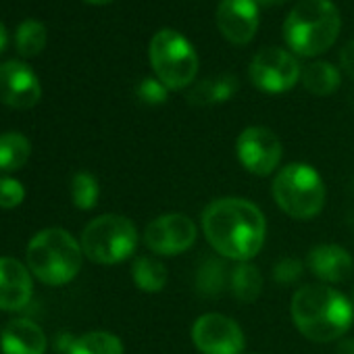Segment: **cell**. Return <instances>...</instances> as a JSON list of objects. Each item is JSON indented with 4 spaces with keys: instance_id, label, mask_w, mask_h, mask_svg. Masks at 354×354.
<instances>
[{
    "instance_id": "f546056e",
    "label": "cell",
    "mask_w": 354,
    "mask_h": 354,
    "mask_svg": "<svg viewBox=\"0 0 354 354\" xmlns=\"http://www.w3.org/2000/svg\"><path fill=\"white\" fill-rule=\"evenodd\" d=\"M337 354H354V337H346L337 346Z\"/></svg>"
},
{
    "instance_id": "5bb4252c",
    "label": "cell",
    "mask_w": 354,
    "mask_h": 354,
    "mask_svg": "<svg viewBox=\"0 0 354 354\" xmlns=\"http://www.w3.org/2000/svg\"><path fill=\"white\" fill-rule=\"evenodd\" d=\"M34 283L28 267L17 259H0V310H21L30 304Z\"/></svg>"
},
{
    "instance_id": "603a6c76",
    "label": "cell",
    "mask_w": 354,
    "mask_h": 354,
    "mask_svg": "<svg viewBox=\"0 0 354 354\" xmlns=\"http://www.w3.org/2000/svg\"><path fill=\"white\" fill-rule=\"evenodd\" d=\"M67 354H123V344L111 331H88L73 339Z\"/></svg>"
},
{
    "instance_id": "4316f807",
    "label": "cell",
    "mask_w": 354,
    "mask_h": 354,
    "mask_svg": "<svg viewBox=\"0 0 354 354\" xmlns=\"http://www.w3.org/2000/svg\"><path fill=\"white\" fill-rule=\"evenodd\" d=\"M26 198V188L13 177H0V209H17Z\"/></svg>"
},
{
    "instance_id": "ac0fdd59",
    "label": "cell",
    "mask_w": 354,
    "mask_h": 354,
    "mask_svg": "<svg viewBox=\"0 0 354 354\" xmlns=\"http://www.w3.org/2000/svg\"><path fill=\"white\" fill-rule=\"evenodd\" d=\"M302 86L315 96H329L339 88V71L327 61H313L302 69Z\"/></svg>"
},
{
    "instance_id": "d6986e66",
    "label": "cell",
    "mask_w": 354,
    "mask_h": 354,
    "mask_svg": "<svg viewBox=\"0 0 354 354\" xmlns=\"http://www.w3.org/2000/svg\"><path fill=\"white\" fill-rule=\"evenodd\" d=\"M230 290L240 302L244 304L254 302L263 292V275L259 267L252 265L250 261L238 263L230 273Z\"/></svg>"
},
{
    "instance_id": "277c9868",
    "label": "cell",
    "mask_w": 354,
    "mask_h": 354,
    "mask_svg": "<svg viewBox=\"0 0 354 354\" xmlns=\"http://www.w3.org/2000/svg\"><path fill=\"white\" fill-rule=\"evenodd\" d=\"M28 269L46 286H65L82 269V244L61 227L38 232L28 244Z\"/></svg>"
},
{
    "instance_id": "2e32d148",
    "label": "cell",
    "mask_w": 354,
    "mask_h": 354,
    "mask_svg": "<svg viewBox=\"0 0 354 354\" xmlns=\"http://www.w3.org/2000/svg\"><path fill=\"white\" fill-rule=\"evenodd\" d=\"M0 350L3 354H44L46 335L38 323L19 317L5 325L0 333Z\"/></svg>"
},
{
    "instance_id": "7a4b0ae2",
    "label": "cell",
    "mask_w": 354,
    "mask_h": 354,
    "mask_svg": "<svg viewBox=\"0 0 354 354\" xmlns=\"http://www.w3.org/2000/svg\"><path fill=\"white\" fill-rule=\"evenodd\" d=\"M290 313L298 331L310 342H333L342 337L354 319L350 300L329 286H302L292 296Z\"/></svg>"
},
{
    "instance_id": "3957f363",
    "label": "cell",
    "mask_w": 354,
    "mask_h": 354,
    "mask_svg": "<svg viewBox=\"0 0 354 354\" xmlns=\"http://www.w3.org/2000/svg\"><path fill=\"white\" fill-rule=\"evenodd\" d=\"M342 19L331 0H300L283 21V40L298 57H319L339 36Z\"/></svg>"
},
{
    "instance_id": "7c38bea8",
    "label": "cell",
    "mask_w": 354,
    "mask_h": 354,
    "mask_svg": "<svg viewBox=\"0 0 354 354\" xmlns=\"http://www.w3.org/2000/svg\"><path fill=\"white\" fill-rule=\"evenodd\" d=\"M42 98V86L32 67L21 61L0 65V102L11 109H32Z\"/></svg>"
},
{
    "instance_id": "f1b7e54d",
    "label": "cell",
    "mask_w": 354,
    "mask_h": 354,
    "mask_svg": "<svg viewBox=\"0 0 354 354\" xmlns=\"http://www.w3.org/2000/svg\"><path fill=\"white\" fill-rule=\"evenodd\" d=\"M339 67L348 77L354 80V40L346 42L344 48L339 50Z\"/></svg>"
},
{
    "instance_id": "5b68a950",
    "label": "cell",
    "mask_w": 354,
    "mask_h": 354,
    "mask_svg": "<svg viewBox=\"0 0 354 354\" xmlns=\"http://www.w3.org/2000/svg\"><path fill=\"white\" fill-rule=\"evenodd\" d=\"M273 201L292 219H313L323 211L325 184L315 167L306 162L286 165L273 180Z\"/></svg>"
},
{
    "instance_id": "ffe728a7",
    "label": "cell",
    "mask_w": 354,
    "mask_h": 354,
    "mask_svg": "<svg viewBox=\"0 0 354 354\" xmlns=\"http://www.w3.org/2000/svg\"><path fill=\"white\" fill-rule=\"evenodd\" d=\"M230 273L227 265L221 259L209 257L201 263L198 271H196V290L203 296H219L230 288Z\"/></svg>"
},
{
    "instance_id": "44dd1931",
    "label": "cell",
    "mask_w": 354,
    "mask_h": 354,
    "mask_svg": "<svg viewBox=\"0 0 354 354\" xmlns=\"http://www.w3.org/2000/svg\"><path fill=\"white\" fill-rule=\"evenodd\" d=\"M32 154L30 140L19 131L0 133V171L13 173L19 171Z\"/></svg>"
},
{
    "instance_id": "9c48e42d",
    "label": "cell",
    "mask_w": 354,
    "mask_h": 354,
    "mask_svg": "<svg viewBox=\"0 0 354 354\" xmlns=\"http://www.w3.org/2000/svg\"><path fill=\"white\" fill-rule=\"evenodd\" d=\"M198 238L196 223L184 213H167L146 225L144 244L160 257H177L194 246Z\"/></svg>"
},
{
    "instance_id": "30bf717a",
    "label": "cell",
    "mask_w": 354,
    "mask_h": 354,
    "mask_svg": "<svg viewBox=\"0 0 354 354\" xmlns=\"http://www.w3.org/2000/svg\"><path fill=\"white\" fill-rule=\"evenodd\" d=\"M236 154L246 171L259 177H267L279 167L283 148L275 131L263 125H252L238 136Z\"/></svg>"
},
{
    "instance_id": "4dcf8cb0",
    "label": "cell",
    "mask_w": 354,
    "mask_h": 354,
    "mask_svg": "<svg viewBox=\"0 0 354 354\" xmlns=\"http://www.w3.org/2000/svg\"><path fill=\"white\" fill-rule=\"evenodd\" d=\"M7 42H9L7 30H5V26H3V24H0V53H3V50L7 48Z\"/></svg>"
},
{
    "instance_id": "484cf974",
    "label": "cell",
    "mask_w": 354,
    "mask_h": 354,
    "mask_svg": "<svg viewBox=\"0 0 354 354\" xmlns=\"http://www.w3.org/2000/svg\"><path fill=\"white\" fill-rule=\"evenodd\" d=\"M136 94H138V98L144 102V104H162L165 100H167V96H169V88L160 82V80H156V77H146V80H142L140 84H138V88H136Z\"/></svg>"
},
{
    "instance_id": "4fadbf2b",
    "label": "cell",
    "mask_w": 354,
    "mask_h": 354,
    "mask_svg": "<svg viewBox=\"0 0 354 354\" xmlns=\"http://www.w3.org/2000/svg\"><path fill=\"white\" fill-rule=\"evenodd\" d=\"M215 21L227 42L246 46L259 30V3L257 0H221Z\"/></svg>"
},
{
    "instance_id": "7402d4cb",
    "label": "cell",
    "mask_w": 354,
    "mask_h": 354,
    "mask_svg": "<svg viewBox=\"0 0 354 354\" xmlns=\"http://www.w3.org/2000/svg\"><path fill=\"white\" fill-rule=\"evenodd\" d=\"M131 279H133V283L142 292L154 294V292H160L167 286L169 273H167V267L158 259L144 254V257H138L133 261V265H131Z\"/></svg>"
},
{
    "instance_id": "d6a6232c",
    "label": "cell",
    "mask_w": 354,
    "mask_h": 354,
    "mask_svg": "<svg viewBox=\"0 0 354 354\" xmlns=\"http://www.w3.org/2000/svg\"><path fill=\"white\" fill-rule=\"evenodd\" d=\"M86 3H90V5H106V3H111V0H86Z\"/></svg>"
},
{
    "instance_id": "52a82bcc",
    "label": "cell",
    "mask_w": 354,
    "mask_h": 354,
    "mask_svg": "<svg viewBox=\"0 0 354 354\" xmlns=\"http://www.w3.org/2000/svg\"><path fill=\"white\" fill-rule=\"evenodd\" d=\"M82 250L92 263L117 265L129 259L138 246V230L123 215H100L92 219L82 234Z\"/></svg>"
},
{
    "instance_id": "d4e9b609",
    "label": "cell",
    "mask_w": 354,
    "mask_h": 354,
    "mask_svg": "<svg viewBox=\"0 0 354 354\" xmlns=\"http://www.w3.org/2000/svg\"><path fill=\"white\" fill-rule=\"evenodd\" d=\"M98 196H100V186L98 180L88 173V171H80L73 175L71 180V201L77 209L82 211H90L98 205Z\"/></svg>"
},
{
    "instance_id": "1f68e13d",
    "label": "cell",
    "mask_w": 354,
    "mask_h": 354,
    "mask_svg": "<svg viewBox=\"0 0 354 354\" xmlns=\"http://www.w3.org/2000/svg\"><path fill=\"white\" fill-rule=\"evenodd\" d=\"M257 3H261V5H269V7H277V5L288 3V0H257Z\"/></svg>"
},
{
    "instance_id": "cb8c5ba5",
    "label": "cell",
    "mask_w": 354,
    "mask_h": 354,
    "mask_svg": "<svg viewBox=\"0 0 354 354\" xmlns=\"http://www.w3.org/2000/svg\"><path fill=\"white\" fill-rule=\"evenodd\" d=\"M15 46L19 50L21 57H36L44 50L46 46V28L44 24L36 21V19H28L24 24H19L17 32H15Z\"/></svg>"
},
{
    "instance_id": "836d02e7",
    "label": "cell",
    "mask_w": 354,
    "mask_h": 354,
    "mask_svg": "<svg viewBox=\"0 0 354 354\" xmlns=\"http://www.w3.org/2000/svg\"><path fill=\"white\" fill-rule=\"evenodd\" d=\"M252 354H257V352H252Z\"/></svg>"
},
{
    "instance_id": "8992f818",
    "label": "cell",
    "mask_w": 354,
    "mask_h": 354,
    "mask_svg": "<svg viewBox=\"0 0 354 354\" xmlns=\"http://www.w3.org/2000/svg\"><path fill=\"white\" fill-rule=\"evenodd\" d=\"M150 67L169 90H184L198 75V55L192 42L175 30H158L148 44Z\"/></svg>"
},
{
    "instance_id": "6da1fadb",
    "label": "cell",
    "mask_w": 354,
    "mask_h": 354,
    "mask_svg": "<svg viewBox=\"0 0 354 354\" xmlns=\"http://www.w3.org/2000/svg\"><path fill=\"white\" fill-rule=\"evenodd\" d=\"M203 232L209 244L225 259L248 263L267 238L263 211L246 198H217L203 213Z\"/></svg>"
},
{
    "instance_id": "8fae6325",
    "label": "cell",
    "mask_w": 354,
    "mask_h": 354,
    "mask_svg": "<svg viewBox=\"0 0 354 354\" xmlns=\"http://www.w3.org/2000/svg\"><path fill=\"white\" fill-rule=\"evenodd\" d=\"M194 346L203 354H242L246 337L242 327L221 313H207L192 327Z\"/></svg>"
},
{
    "instance_id": "ba28073f",
    "label": "cell",
    "mask_w": 354,
    "mask_h": 354,
    "mask_svg": "<svg viewBox=\"0 0 354 354\" xmlns=\"http://www.w3.org/2000/svg\"><path fill=\"white\" fill-rule=\"evenodd\" d=\"M248 75L261 92L281 94L298 84L302 69L298 59L290 50L269 46L254 55L248 67Z\"/></svg>"
},
{
    "instance_id": "83f0119b",
    "label": "cell",
    "mask_w": 354,
    "mask_h": 354,
    "mask_svg": "<svg viewBox=\"0 0 354 354\" xmlns=\"http://www.w3.org/2000/svg\"><path fill=\"white\" fill-rule=\"evenodd\" d=\"M302 271H304L302 263L298 259L288 257V259H281L279 263H275L273 279L277 283H281V286H292V283H296L302 277Z\"/></svg>"
},
{
    "instance_id": "e0dca14e",
    "label": "cell",
    "mask_w": 354,
    "mask_h": 354,
    "mask_svg": "<svg viewBox=\"0 0 354 354\" xmlns=\"http://www.w3.org/2000/svg\"><path fill=\"white\" fill-rule=\"evenodd\" d=\"M236 92H238V80L230 73H223V75L207 77V80L194 84L188 90L186 98L194 106H211V104L230 100Z\"/></svg>"
},
{
    "instance_id": "9a60e30c",
    "label": "cell",
    "mask_w": 354,
    "mask_h": 354,
    "mask_svg": "<svg viewBox=\"0 0 354 354\" xmlns=\"http://www.w3.org/2000/svg\"><path fill=\"white\" fill-rule=\"evenodd\" d=\"M306 265L310 273L325 283H342L354 271V261L350 252L337 244L313 246L306 257Z\"/></svg>"
}]
</instances>
